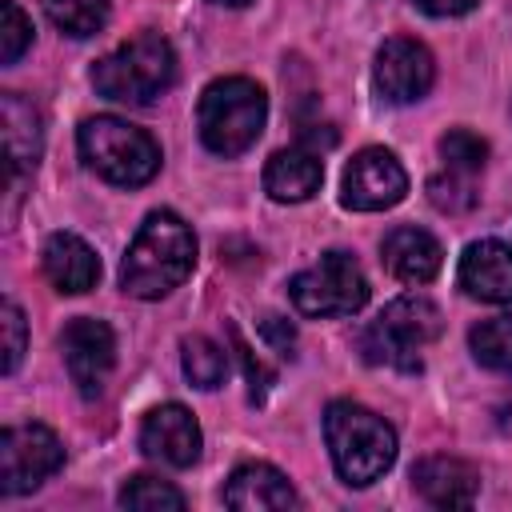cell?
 Instances as JSON below:
<instances>
[{
	"mask_svg": "<svg viewBox=\"0 0 512 512\" xmlns=\"http://www.w3.org/2000/svg\"><path fill=\"white\" fill-rule=\"evenodd\" d=\"M140 448L168 468H188L200 460V424L184 404H160L140 424Z\"/></svg>",
	"mask_w": 512,
	"mask_h": 512,
	"instance_id": "7c38bea8",
	"label": "cell"
},
{
	"mask_svg": "<svg viewBox=\"0 0 512 512\" xmlns=\"http://www.w3.org/2000/svg\"><path fill=\"white\" fill-rule=\"evenodd\" d=\"M0 116H4V148H8V164L12 172L32 168L40 160L44 148V124L32 100H24L20 92H4L0 96Z\"/></svg>",
	"mask_w": 512,
	"mask_h": 512,
	"instance_id": "d6986e66",
	"label": "cell"
},
{
	"mask_svg": "<svg viewBox=\"0 0 512 512\" xmlns=\"http://www.w3.org/2000/svg\"><path fill=\"white\" fill-rule=\"evenodd\" d=\"M184 376L196 384V388H220L224 376H228V352L208 340V336H184Z\"/></svg>",
	"mask_w": 512,
	"mask_h": 512,
	"instance_id": "44dd1931",
	"label": "cell"
},
{
	"mask_svg": "<svg viewBox=\"0 0 512 512\" xmlns=\"http://www.w3.org/2000/svg\"><path fill=\"white\" fill-rule=\"evenodd\" d=\"M420 12H428V16H464V12H472L480 0H412Z\"/></svg>",
	"mask_w": 512,
	"mask_h": 512,
	"instance_id": "f1b7e54d",
	"label": "cell"
},
{
	"mask_svg": "<svg viewBox=\"0 0 512 512\" xmlns=\"http://www.w3.org/2000/svg\"><path fill=\"white\" fill-rule=\"evenodd\" d=\"M224 504L236 512H280V508H296L300 496L280 468L240 464L224 484Z\"/></svg>",
	"mask_w": 512,
	"mask_h": 512,
	"instance_id": "5bb4252c",
	"label": "cell"
},
{
	"mask_svg": "<svg viewBox=\"0 0 512 512\" xmlns=\"http://www.w3.org/2000/svg\"><path fill=\"white\" fill-rule=\"evenodd\" d=\"M176 80V52L160 32H140L116 52L96 60L92 84L104 100L116 104H152Z\"/></svg>",
	"mask_w": 512,
	"mask_h": 512,
	"instance_id": "277c9868",
	"label": "cell"
},
{
	"mask_svg": "<svg viewBox=\"0 0 512 512\" xmlns=\"http://www.w3.org/2000/svg\"><path fill=\"white\" fill-rule=\"evenodd\" d=\"M40 4H44L48 20L76 40L96 36L108 24V0H40Z\"/></svg>",
	"mask_w": 512,
	"mask_h": 512,
	"instance_id": "7402d4cb",
	"label": "cell"
},
{
	"mask_svg": "<svg viewBox=\"0 0 512 512\" xmlns=\"http://www.w3.org/2000/svg\"><path fill=\"white\" fill-rule=\"evenodd\" d=\"M216 4H228V8H240V4H248V0H216Z\"/></svg>",
	"mask_w": 512,
	"mask_h": 512,
	"instance_id": "f546056e",
	"label": "cell"
},
{
	"mask_svg": "<svg viewBox=\"0 0 512 512\" xmlns=\"http://www.w3.org/2000/svg\"><path fill=\"white\" fill-rule=\"evenodd\" d=\"M372 80H376V92L388 104H412V100L428 96V88L436 80V60H432V52L420 40L392 36L376 52Z\"/></svg>",
	"mask_w": 512,
	"mask_h": 512,
	"instance_id": "8fae6325",
	"label": "cell"
},
{
	"mask_svg": "<svg viewBox=\"0 0 512 512\" xmlns=\"http://www.w3.org/2000/svg\"><path fill=\"white\" fill-rule=\"evenodd\" d=\"M404 192H408V172L388 148H360L344 168L340 200L356 212H384L400 204Z\"/></svg>",
	"mask_w": 512,
	"mask_h": 512,
	"instance_id": "9c48e42d",
	"label": "cell"
},
{
	"mask_svg": "<svg viewBox=\"0 0 512 512\" xmlns=\"http://www.w3.org/2000/svg\"><path fill=\"white\" fill-rule=\"evenodd\" d=\"M460 288L484 304H512V248L504 240H476L460 256Z\"/></svg>",
	"mask_w": 512,
	"mask_h": 512,
	"instance_id": "4fadbf2b",
	"label": "cell"
},
{
	"mask_svg": "<svg viewBox=\"0 0 512 512\" xmlns=\"http://www.w3.org/2000/svg\"><path fill=\"white\" fill-rule=\"evenodd\" d=\"M440 156L448 168H464V172H480L484 160H488V144L468 132V128H452L440 136Z\"/></svg>",
	"mask_w": 512,
	"mask_h": 512,
	"instance_id": "d4e9b609",
	"label": "cell"
},
{
	"mask_svg": "<svg viewBox=\"0 0 512 512\" xmlns=\"http://www.w3.org/2000/svg\"><path fill=\"white\" fill-rule=\"evenodd\" d=\"M288 296L304 316H352L368 300V276L356 256L332 248L288 280Z\"/></svg>",
	"mask_w": 512,
	"mask_h": 512,
	"instance_id": "52a82bcc",
	"label": "cell"
},
{
	"mask_svg": "<svg viewBox=\"0 0 512 512\" xmlns=\"http://www.w3.org/2000/svg\"><path fill=\"white\" fill-rule=\"evenodd\" d=\"M44 276L56 284V292L80 296V292L96 288L100 256L76 232H52L48 244H44Z\"/></svg>",
	"mask_w": 512,
	"mask_h": 512,
	"instance_id": "e0dca14e",
	"label": "cell"
},
{
	"mask_svg": "<svg viewBox=\"0 0 512 512\" xmlns=\"http://www.w3.org/2000/svg\"><path fill=\"white\" fill-rule=\"evenodd\" d=\"M412 488L436 508H468L480 488V472L460 456H424L412 468Z\"/></svg>",
	"mask_w": 512,
	"mask_h": 512,
	"instance_id": "9a60e30c",
	"label": "cell"
},
{
	"mask_svg": "<svg viewBox=\"0 0 512 512\" xmlns=\"http://www.w3.org/2000/svg\"><path fill=\"white\" fill-rule=\"evenodd\" d=\"M468 348L476 364L492 372H512V312L508 316H488L468 332Z\"/></svg>",
	"mask_w": 512,
	"mask_h": 512,
	"instance_id": "ffe728a7",
	"label": "cell"
},
{
	"mask_svg": "<svg viewBox=\"0 0 512 512\" xmlns=\"http://www.w3.org/2000/svg\"><path fill=\"white\" fill-rule=\"evenodd\" d=\"M64 464V444L44 424H12L0 436V492L20 496L40 488Z\"/></svg>",
	"mask_w": 512,
	"mask_h": 512,
	"instance_id": "ba28073f",
	"label": "cell"
},
{
	"mask_svg": "<svg viewBox=\"0 0 512 512\" xmlns=\"http://www.w3.org/2000/svg\"><path fill=\"white\" fill-rule=\"evenodd\" d=\"M0 328H4V372L12 376L16 364H20V356H24V312L16 308V300H4Z\"/></svg>",
	"mask_w": 512,
	"mask_h": 512,
	"instance_id": "4316f807",
	"label": "cell"
},
{
	"mask_svg": "<svg viewBox=\"0 0 512 512\" xmlns=\"http://www.w3.org/2000/svg\"><path fill=\"white\" fill-rule=\"evenodd\" d=\"M260 332H264V340L280 352V356H292V344H296V332H292V324L284 320V316H264L260 320Z\"/></svg>",
	"mask_w": 512,
	"mask_h": 512,
	"instance_id": "83f0119b",
	"label": "cell"
},
{
	"mask_svg": "<svg viewBox=\"0 0 512 512\" xmlns=\"http://www.w3.org/2000/svg\"><path fill=\"white\" fill-rule=\"evenodd\" d=\"M264 120H268V96L248 76L212 80L200 96V108H196L200 140L216 156L248 152L256 144V136L264 132Z\"/></svg>",
	"mask_w": 512,
	"mask_h": 512,
	"instance_id": "3957f363",
	"label": "cell"
},
{
	"mask_svg": "<svg viewBox=\"0 0 512 512\" xmlns=\"http://www.w3.org/2000/svg\"><path fill=\"white\" fill-rule=\"evenodd\" d=\"M324 440L344 484L364 488L380 480L396 460V432L384 416L356 400H332L324 412Z\"/></svg>",
	"mask_w": 512,
	"mask_h": 512,
	"instance_id": "7a4b0ae2",
	"label": "cell"
},
{
	"mask_svg": "<svg viewBox=\"0 0 512 512\" xmlns=\"http://www.w3.org/2000/svg\"><path fill=\"white\" fill-rule=\"evenodd\" d=\"M440 244L424 228H392L380 244L384 268L404 284H428L440 272Z\"/></svg>",
	"mask_w": 512,
	"mask_h": 512,
	"instance_id": "ac0fdd59",
	"label": "cell"
},
{
	"mask_svg": "<svg viewBox=\"0 0 512 512\" xmlns=\"http://www.w3.org/2000/svg\"><path fill=\"white\" fill-rule=\"evenodd\" d=\"M444 320L428 296H396L364 332V356L372 364H388L400 372H416L424 348L440 336Z\"/></svg>",
	"mask_w": 512,
	"mask_h": 512,
	"instance_id": "8992f818",
	"label": "cell"
},
{
	"mask_svg": "<svg viewBox=\"0 0 512 512\" xmlns=\"http://www.w3.org/2000/svg\"><path fill=\"white\" fill-rule=\"evenodd\" d=\"M0 60L4 64H16L28 44H32V20L12 4V0H0Z\"/></svg>",
	"mask_w": 512,
	"mask_h": 512,
	"instance_id": "484cf974",
	"label": "cell"
},
{
	"mask_svg": "<svg viewBox=\"0 0 512 512\" xmlns=\"http://www.w3.org/2000/svg\"><path fill=\"white\" fill-rule=\"evenodd\" d=\"M120 504H124V508H136V512H180L188 500H184V492H180L176 484L140 472V476H132V480L120 488Z\"/></svg>",
	"mask_w": 512,
	"mask_h": 512,
	"instance_id": "cb8c5ba5",
	"label": "cell"
},
{
	"mask_svg": "<svg viewBox=\"0 0 512 512\" xmlns=\"http://www.w3.org/2000/svg\"><path fill=\"white\" fill-rule=\"evenodd\" d=\"M192 264H196V236H192V228L176 212L160 208L132 236L128 252H124V264H120V284H124L128 296L160 300L176 284H184Z\"/></svg>",
	"mask_w": 512,
	"mask_h": 512,
	"instance_id": "6da1fadb",
	"label": "cell"
},
{
	"mask_svg": "<svg viewBox=\"0 0 512 512\" xmlns=\"http://www.w3.org/2000/svg\"><path fill=\"white\" fill-rule=\"evenodd\" d=\"M320 180H324V164H320V152L308 148V144L280 148L264 164V192L276 204H300V200H308L320 188Z\"/></svg>",
	"mask_w": 512,
	"mask_h": 512,
	"instance_id": "2e32d148",
	"label": "cell"
},
{
	"mask_svg": "<svg viewBox=\"0 0 512 512\" xmlns=\"http://www.w3.org/2000/svg\"><path fill=\"white\" fill-rule=\"evenodd\" d=\"M428 200H432V208H440V212H448V216L472 212L476 200H480V192H476V172H464V168H448V164H444V172H436V176L428 180Z\"/></svg>",
	"mask_w": 512,
	"mask_h": 512,
	"instance_id": "603a6c76",
	"label": "cell"
},
{
	"mask_svg": "<svg viewBox=\"0 0 512 512\" xmlns=\"http://www.w3.org/2000/svg\"><path fill=\"white\" fill-rule=\"evenodd\" d=\"M80 156L84 164L120 188H140L160 172V144L120 120V116H92L80 124Z\"/></svg>",
	"mask_w": 512,
	"mask_h": 512,
	"instance_id": "5b68a950",
	"label": "cell"
},
{
	"mask_svg": "<svg viewBox=\"0 0 512 512\" xmlns=\"http://www.w3.org/2000/svg\"><path fill=\"white\" fill-rule=\"evenodd\" d=\"M60 352H64L68 376L80 388V396L84 400L100 396L104 384H108V372L116 364V336H112V328L104 320L76 316L60 332Z\"/></svg>",
	"mask_w": 512,
	"mask_h": 512,
	"instance_id": "30bf717a",
	"label": "cell"
}]
</instances>
